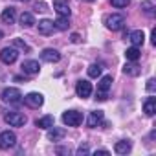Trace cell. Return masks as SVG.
<instances>
[{
    "label": "cell",
    "instance_id": "5bb4252c",
    "mask_svg": "<svg viewBox=\"0 0 156 156\" xmlns=\"http://www.w3.org/2000/svg\"><path fill=\"white\" fill-rule=\"evenodd\" d=\"M0 19H2L4 24H13L15 19H17V13H15V8H6L2 11V15H0Z\"/></svg>",
    "mask_w": 156,
    "mask_h": 156
},
{
    "label": "cell",
    "instance_id": "cb8c5ba5",
    "mask_svg": "<svg viewBox=\"0 0 156 156\" xmlns=\"http://www.w3.org/2000/svg\"><path fill=\"white\" fill-rule=\"evenodd\" d=\"M53 26H55V30L64 31V30H68V19H66V17H59V19L53 22Z\"/></svg>",
    "mask_w": 156,
    "mask_h": 156
},
{
    "label": "cell",
    "instance_id": "f546056e",
    "mask_svg": "<svg viewBox=\"0 0 156 156\" xmlns=\"http://www.w3.org/2000/svg\"><path fill=\"white\" fill-rule=\"evenodd\" d=\"M87 152H88V147L87 145H81L79 149H77V154H87Z\"/></svg>",
    "mask_w": 156,
    "mask_h": 156
},
{
    "label": "cell",
    "instance_id": "484cf974",
    "mask_svg": "<svg viewBox=\"0 0 156 156\" xmlns=\"http://www.w3.org/2000/svg\"><path fill=\"white\" fill-rule=\"evenodd\" d=\"M13 48H19V50H24V51H30V46L24 42V41H20V39H15L13 41Z\"/></svg>",
    "mask_w": 156,
    "mask_h": 156
},
{
    "label": "cell",
    "instance_id": "4316f807",
    "mask_svg": "<svg viewBox=\"0 0 156 156\" xmlns=\"http://www.w3.org/2000/svg\"><path fill=\"white\" fill-rule=\"evenodd\" d=\"M129 2H130V0H110V4H112L114 8H127Z\"/></svg>",
    "mask_w": 156,
    "mask_h": 156
},
{
    "label": "cell",
    "instance_id": "3957f363",
    "mask_svg": "<svg viewBox=\"0 0 156 156\" xmlns=\"http://www.w3.org/2000/svg\"><path fill=\"white\" fill-rule=\"evenodd\" d=\"M105 24H107V28L108 30H112V31H119L123 26H125V17L123 15H108L107 19H105Z\"/></svg>",
    "mask_w": 156,
    "mask_h": 156
},
{
    "label": "cell",
    "instance_id": "f1b7e54d",
    "mask_svg": "<svg viewBox=\"0 0 156 156\" xmlns=\"http://www.w3.org/2000/svg\"><path fill=\"white\" fill-rule=\"evenodd\" d=\"M147 90L149 92H154V79H149L147 81Z\"/></svg>",
    "mask_w": 156,
    "mask_h": 156
},
{
    "label": "cell",
    "instance_id": "9c48e42d",
    "mask_svg": "<svg viewBox=\"0 0 156 156\" xmlns=\"http://www.w3.org/2000/svg\"><path fill=\"white\" fill-rule=\"evenodd\" d=\"M24 103H26L28 107H31V108H39V107H42L44 98H42V94H39V92H30V94L24 98Z\"/></svg>",
    "mask_w": 156,
    "mask_h": 156
},
{
    "label": "cell",
    "instance_id": "d6986e66",
    "mask_svg": "<svg viewBox=\"0 0 156 156\" xmlns=\"http://www.w3.org/2000/svg\"><path fill=\"white\" fill-rule=\"evenodd\" d=\"M53 123H55L53 116H44V118H39V119L35 121V125H37L39 129H50V127H53Z\"/></svg>",
    "mask_w": 156,
    "mask_h": 156
},
{
    "label": "cell",
    "instance_id": "2e32d148",
    "mask_svg": "<svg viewBox=\"0 0 156 156\" xmlns=\"http://www.w3.org/2000/svg\"><path fill=\"white\" fill-rule=\"evenodd\" d=\"M53 9L57 11L59 17H70V8H68V2H55L53 4Z\"/></svg>",
    "mask_w": 156,
    "mask_h": 156
},
{
    "label": "cell",
    "instance_id": "44dd1931",
    "mask_svg": "<svg viewBox=\"0 0 156 156\" xmlns=\"http://www.w3.org/2000/svg\"><path fill=\"white\" fill-rule=\"evenodd\" d=\"M140 55H141V51H140V48H138V46H132V48H129V50L125 51L127 61H132V62H136V61L140 59Z\"/></svg>",
    "mask_w": 156,
    "mask_h": 156
},
{
    "label": "cell",
    "instance_id": "30bf717a",
    "mask_svg": "<svg viewBox=\"0 0 156 156\" xmlns=\"http://www.w3.org/2000/svg\"><path fill=\"white\" fill-rule=\"evenodd\" d=\"M41 59H42L44 62H57V61L61 59V53H59L57 50H53V48H46V50H42Z\"/></svg>",
    "mask_w": 156,
    "mask_h": 156
},
{
    "label": "cell",
    "instance_id": "ac0fdd59",
    "mask_svg": "<svg viewBox=\"0 0 156 156\" xmlns=\"http://www.w3.org/2000/svg\"><path fill=\"white\" fill-rule=\"evenodd\" d=\"M64 129H57V127H50V132H48V138L51 141H61L64 138Z\"/></svg>",
    "mask_w": 156,
    "mask_h": 156
},
{
    "label": "cell",
    "instance_id": "ba28073f",
    "mask_svg": "<svg viewBox=\"0 0 156 156\" xmlns=\"http://www.w3.org/2000/svg\"><path fill=\"white\" fill-rule=\"evenodd\" d=\"M17 143V136L9 130H4L0 134V149H11Z\"/></svg>",
    "mask_w": 156,
    "mask_h": 156
},
{
    "label": "cell",
    "instance_id": "d4e9b609",
    "mask_svg": "<svg viewBox=\"0 0 156 156\" xmlns=\"http://www.w3.org/2000/svg\"><path fill=\"white\" fill-rule=\"evenodd\" d=\"M88 75L90 77H99L101 75V64H96V62L90 64L88 66Z\"/></svg>",
    "mask_w": 156,
    "mask_h": 156
},
{
    "label": "cell",
    "instance_id": "9a60e30c",
    "mask_svg": "<svg viewBox=\"0 0 156 156\" xmlns=\"http://www.w3.org/2000/svg\"><path fill=\"white\" fill-rule=\"evenodd\" d=\"M101 121H103V112H101V110H94V112H90V116H88V119H87L88 127H98Z\"/></svg>",
    "mask_w": 156,
    "mask_h": 156
},
{
    "label": "cell",
    "instance_id": "277c9868",
    "mask_svg": "<svg viewBox=\"0 0 156 156\" xmlns=\"http://www.w3.org/2000/svg\"><path fill=\"white\" fill-rule=\"evenodd\" d=\"M2 99H4L6 103L19 105V103L22 101V94H20L19 88H6V90L2 92Z\"/></svg>",
    "mask_w": 156,
    "mask_h": 156
},
{
    "label": "cell",
    "instance_id": "8fae6325",
    "mask_svg": "<svg viewBox=\"0 0 156 156\" xmlns=\"http://www.w3.org/2000/svg\"><path fill=\"white\" fill-rule=\"evenodd\" d=\"M53 31H55L53 20H50V19H42V20L39 22V33H41V35H51Z\"/></svg>",
    "mask_w": 156,
    "mask_h": 156
},
{
    "label": "cell",
    "instance_id": "4fadbf2b",
    "mask_svg": "<svg viewBox=\"0 0 156 156\" xmlns=\"http://www.w3.org/2000/svg\"><path fill=\"white\" fill-rule=\"evenodd\" d=\"M129 41L132 42V46H141L143 44V41H145V33L141 31V30H136V31H130L129 33Z\"/></svg>",
    "mask_w": 156,
    "mask_h": 156
},
{
    "label": "cell",
    "instance_id": "e0dca14e",
    "mask_svg": "<svg viewBox=\"0 0 156 156\" xmlns=\"http://www.w3.org/2000/svg\"><path fill=\"white\" fill-rule=\"evenodd\" d=\"M143 112L147 116H154L156 112V98H147L145 103H143Z\"/></svg>",
    "mask_w": 156,
    "mask_h": 156
},
{
    "label": "cell",
    "instance_id": "d6a6232c",
    "mask_svg": "<svg viewBox=\"0 0 156 156\" xmlns=\"http://www.w3.org/2000/svg\"><path fill=\"white\" fill-rule=\"evenodd\" d=\"M85 2H94V0H85Z\"/></svg>",
    "mask_w": 156,
    "mask_h": 156
},
{
    "label": "cell",
    "instance_id": "836d02e7",
    "mask_svg": "<svg viewBox=\"0 0 156 156\" xmlns=\"http://www.w3.org/2000/svg\"><path fill=\"white\" fill-rule=\"evenodd\" d=\"M20 2H28V0H20Z\"/></svg>",
    "mask_w": 156,
    "mask_h": 156
},
{
    "label": "cell",
    "instance_id": "603a6c76",
    "mask_svg": "<svg viewBox=\"0 0 156 156\" xmlns=\"http://www.w3.org/2000/svg\"><path fill=\"white\" fill-rule=\"evenodd\" d=\"M20 24L26 26V28H30V26H33V24H37V22H35V17H33L31 13H22V15H20Z\"/></svg>",
    "mask_w": 156,
    "mask_h": 156
},
{
    "label": "cell",
    "instance_id": "6da1fadb",
    "mask_svg": "<svg viewBox=\"0 0 156 156\" xmlns=\"http://www.w3.org/2000/svg\"><path fill=\"white\" fill-rule=\"evenodd\" d=\"M110 87H112V75H105V77H101L99 83H98V94H96L98 98H96V99L105 101V99H107V96H108Z\"/></svg>",
    "mask_w": 156,
    "mask_h": 156
},
{
    "label": "cell",
    "instance_id": "7a4b0ae2",
    "mask_svg": "<svg viewBox=\"0 0 156 156\" xmlns=\"http://www.w3.org/2000/svg\"><path fill=\"white\" fill-rule=\"evenodd\" d=\"M62 121L68 127H79L83 123V114L77 112V110H68V112L62 114Z\"/></svg>",
    "mask_w": 156,
    "mask_h": 156
},
{
    "label": "cell",
    "instance_id": "83f0119b",
    "mask_svg": "<svg viewBox=\"0 0 156 156\" xmlns=\"http://www.w3.org/2000/svg\"><path fill=\"white\" fill-rule=\"evenodd\" d=\"M141 8H145V13H147V15H152V4H151V2H143Z\"/></svg>",
    "mask_w": 156,
    "mask_h": 156
},
{
    "label": "cell",
    "instance_id": "ffe728a7",
    "mask_svg": "<svg viewBox=\"0 0 156 156\" xmlns=\"http://www.w3.org/2000/svg\"><path fill=\"white\" fill-rule=\"evenodd\" d=\"M130 149H132V145H130V141H127V140L118 141L116 147H114V151H116L118 154H127V152H130Z\"/></svg>",
    "mask_w": 156,
    "mask_h": 156
},
{
    "label": "cell",
    "instance_id": "8992f818",
    "mask_svg": "<svg viewBox=\"0 0 156 156\" xmlns=\"http://www.w3.org/2000/svg\"><path fill=\"white\" fill-rule=\"evenodd\" d=\"M17 57H19V51H17V48H4L2 51H0V61H2L4 64H13L15 61H17Z\"/></svg>",
    "mask_w": 156,
    "mask_h": 156
},
{
    "label": "cell",
    "instance_id": "1f68e13d",
    "mask_svg": "<svg viewBox=\"0 0 156 156\" xmlns=\"http://www.w3.org/2000/svg\"><path fill=\"white\" fill-rule=\"evenodd\" d=\"M2 37H4V33H2V31H0V39H2Z\"/></svg>",
    "mask_w": 156,
    "mask_h": 156
},
{
    "label": "cell",
    "instance_id": "52a82bcc",
    "mask_svg": "<svg viewBox=\"0 0 156 156\" xmlns=\"http://www.w3.org/2000/svg\"><path fill=\"white\" fill-rule=\"evenodd\" d=\"M75 94L79 96V98H90V94H92V83H88V81H85V79H81V81H77L75 83Z\"/></svg>",
    "mask_w": 156,
    "mask_h": 156
},
{
    "label": "cell",
    "instance_id": "7c38bea8",
    "mask_svg": "<svg viewBox=\"0 0 156 156\" xmlns=\"http://www.w3.org/2000/svg\"><path fill=\"white\" fill-rule=\"evenodd\" d=\"M39 70H41V64H39V61H24L22 62V72L24 73H30V75H33V73H39Z\"/></svg>",
    "mask_w": 156,
    "mask_h": 156
},
{
    "label": "cell",
    "instance_id": "7402d4cb",
    "mask_svg": "<svg viewBox=\"0 0 156 156\" xmlns=\"http://www.w3.org/2000/svg\"><path fill=\"white\" fill-rule=\"evenodd\" d=\"M123 72H125L127 75H132V77H136V75H140V73H141V68H140L138 64H134V62L130 61V64H125Z\"/></svg>",
    "mask_w": 156,
    "mask_h": 156
},
{
    "label": "cell",
    "instance_id": "5b68a950",
    "mask_svg": "<svg viewBox=\"0 0 156 156\" xmlns=\"http://www.w3.org/2000/svg\"><path fill=\"white\" fill-rule=\"evenodd\" d=\"M4 119H6V123H9L11 127H22V125H26V116L24 114H20V112H8L6 116H4Z\"/></svg>",
    "mask_w": 156,
    "mask_h": 156
},
{
    "label": "cell",
    "instance_id": "4dcf8cb0",
    "mask_svg": "<svg viewBox=\"0 0 156 156\" xmlns=\"http://www.w3.org/2000/svg\"><path fill=\"white\" fill-rule=\"evenodd\" d=\"M79 41H81V37L77 35V33H73V35H72V42H79Z\"/></svg>",
    "mask_w": 156,
    "mask_h": 156
}]
</instances>
